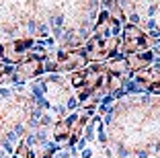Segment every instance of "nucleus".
Wrapping results in <instances>:
<instances>
[{
	"instance_id": "f257e3e1",
	"label": "nucleus",
	"mask_w": 160,
	"mask_h": 158,
	"mask_svg": "<svg viewBox=\"0 0 160 158\" xmlns=\"http://www.w3.org/2000/svg\"><path fill=\"white\" fill-rule=\"evenodd\" d=\"M29 51H31V54H29L27 58H37V60H41V62L47 58V49H45L43 45H33Z\"/></svg>"
},
{
	"instance_id": "f03ea898",
	"label": "nucleus",
	"mask_w": 160,
	"mask_h": 158,
	"mask_svg": "<svg viewBox=\"0 0 160 158\" xmlns=\"http://www.w3.org/2000/svg\"><path fill=\"white\" fill-rule=\"evenodd\" d=\"M72 86H74V89H82V86H84V72H76V74L72 76Z\"/></svg>"
},
{
	"instance_id": "7ed1b4c3",
	"label": "nucleus",
	"mask_w": 160,
	"mask_h": 158,
	"mask_svg": "<svg viewBox=\"0 0 160 158\" xmlns=\"http://www.w3.org/2000/svg\"><path fill=\"white\" fill-rule=\"evenodd\" d=\"M66 105H68V109H76L78 107V97H70L66 101Z\"/></svg>"
},
{
	"instance_id": "20e7f679",
	"label": "nucleus",
	"mask_w": 160,
	"mask_h": 158,
	"mask_svg": "<svg viewBox=\"0 0 160 158\" xmlns=\"http://www.w3.org/2000/svg\"><path fill=\"white\" fill-rule=\"evenodd\" d=\"M129 21H132L133 25H140V14H136V13H132L129 14Z\"/></svg>"
}]
</instances>
